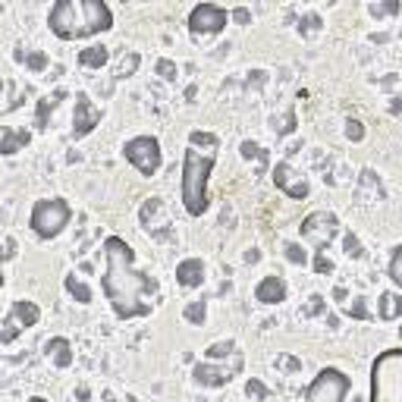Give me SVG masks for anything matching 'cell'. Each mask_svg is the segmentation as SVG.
Listing matches in <instances>:
<instances>
[{"label":"cell","instance_id":"11","mask_svg":"<svg viewBox=\"0 0 402 402\" xmlns=\"http://www.w3.org/2000/svg\"><path fill=\"white\" fill-rule=\"evenodd\" d=\"M274 182H276V189H283L289 198H305L308 195V182L298 176L289 164H276L274 167Z\"/></svg>","mask_w":402,"mask_h":402},{"label":"cell","instance_id":"24","mask_svg":"<svg viewBox=\"0 0 402 402\" xmlns=\"http://www.w3.org/2000/svg\"><path fill=\"white\" fill-rule=\"evenodd\" d=\"M286 261H289V264H302V268H305V264H308V252L298 246V242H289V246H286Z\"/></svg>","mask_w":402,"mask_h":402},{"label":"cell","instance_id":"30","mask_svg":"<svg viewBox=\"0 0 402 402\" xmlns=\"http://www.w3.org/2000/svg\"><path fill=\"white\" fill-rule=\"evenodd\" d=\"M346 314H352V318H368V305H365V298H352V305L346 308Z\"/></svg>","mask_w":402,"mask_h":402},{"label":"cell","instance_id":"31","mask_svg":"<svg viewBox=\"0 0 402 402\" xmlns=\"http://www.w3.org/2000/svg\"><path fill=\"white\" fill-rule=\"evenodd\" d=\"M314 270H318V274H330V270H333V264L324 258V252L314 255Z\"/></svg>","mask_w":402,"mask_h":402},{"label":"cell","instance_id":"29","mask_svg":"<svg viewBox=\"0 0 402 402\" xmlns=\"http://www.w3.org/2000/svg\"><path fill=\"white\" fill-rule=\"evenodd\" d=\"M189 142H192V148L195 145H217V135L214 132H192L189 135Z\"/></svg>","mask_w":402,"mask_h":402},{"label":"cell","instance_id":"23","mask_svg":"<svg viewBox=\"0 0 402 402\" xmlns=\"http://www.w3.org/2000/svg\"><path fill=\"white\" fill-rule=\"evenodd\" d=\"M239 151H242V157H246V161H268V154H264V148H261L258 142H242L239 145Z\"/></svg>","mask_w":402,"mask_h":402},{"label":"cell","instance_id":"37","mask_svg":"<svg viewBox=\"0 0 402 402\" xmlns=\"http://www.w3.org/2000/svg\"><path fill=\"white\" fill-rule=\"evenodd\" d=\"M29 402H47V399H45V396H32Z\"/></svg>","mask_w":402,"mask_h":402},{"label":"cell","instance_id":"20","mask_svg":"<svg viewBox=\"0 0 402 402\" xmlns=\"http://www.w3.org/2000/svg\"><path fill=\"white\" fill-rule=\"evenodd\" d=\"M182 318H186L192 327H201V324H204V318H208V305H204V302H186Z\"/></svg>","mask_w":402,"mask_h":402},{"label":"cell","instance_id":"26","mask_svg":"<svg viewBox=\"0 0 402 402\" xmlns=\"http://www.w3.org/2000/svg\"><path fill=\"white\" fill-rule=\"evenodd\" d=\"M25 67H29L32 73H41V69L47 67V57L41 51H32V54H25Z\"/></svg>","mask_w":402,"mask_h":402},{"label":"cell","instance_id":"18","mask_svg":"<svg viewBox=\"0 0 402 402\" xmlns=\"http://www.w3.org/2000/svg\"><path fill=\"white\" fill-rule=\"evenodd\" d=\"M13 311H16V318H19L23 327H35L38 320H41V308H38L35 302H29V298H19V302L13 305Z\"/></svg>","mask_w":402,"mask_h":402},{"label":"cell","instance_id":"33","mask_svg":"<svg viewBox=\"0 0 402 402\" xmlns=\"http://www.w3.org/2000/svg\"><path fill=\"white\" fill-rule=\"evenodd\" d=\"M139 67V54H129V60H123V67H119V75H126L132 73V69Z\"/></svg>","mask_w":402,"mask_h":402},{"label":"cell","instance_id":"35","mask_svg":"<svg viewBox=\"0 0 402 402\" xmlns=\"http://www.w3.org/2000/svg\"><path fill=\"white\" fill-rule=\"evenodd\" d=\"M246 390H248V396H252V393H255V396H264V393H268V390L261 387L258 380H248V387H246Z\"/></svg>","mask_w":402,"mask_h":402},{"label":"cell","instance_id":"14","mask_svg":"<svg viewBox=\"0 0 402 402\" xmlns=\"http://www.w3.org/2000/svg\"><path fill=\"white\" fill-rule=\"evenodd\" d=\"M23 145H29V132L25 129L0 126V154H16Z\"/></svg>","mask_w":402,"mask_h":402},{"label":"cell","instance_id":"8","mask_svg":"<svg viewBox=\"0 0 402 402\" xmlns=\"http://www.w3.org/2000/svg\"><path fill=\"white\" fill-rule=\"evenodd\" d=\"M336 226H340V220H336L333 214H327V211H318V214L305 217V224H302V239H308L314 248H327L330 239L336 236Z\"/></svg>","mask_w":402,"mask_h":402},{"label":"cell","instance_id":"19","mask_svg":"<svg viewBox=\"0 0 402 402\" xmlns=\"http://www.w3.org/2000/svg\"><path fill=\"white\" fill-rule=\"evenodd\" d=\"M377 314L383 320H396L402 314V298L396 296V292H383L380 302H377Z\"/></svg>","mask_w":402,"mask_h":402},{"label":"cell","instance_id":"27","mask_svg":"<svg viewBox=\"0 0 402 402\" xmlns=\"http://www.w3.org/2000/svg\"><path fill=\"white\" fill-rule=\"evenodd\" d=\"M343 248H346V255H349V258H362V255H365V248H362L358 236H352V233L343 239Z\"/></svg>","mask_w":402,"mask_h":402},{"label":"cell","instance_id":"4","mask_svg":"<svg viewBox=\"0 0 402 402\" xmlns=\"http://www.w3.org/2000/svg\"><path fill=\"white\" fill-rule=\"evenodd\" d=\"M69 220H73V208L67 198H38L29 214V226L38 239L60 236L69 226Z\"/></svg>","mask_w":402,"mask_h":402},{"label":"cell","instance_id":"3","mask_svg":"<svg viewBox=\"0 0 402 402\" xmlns=\"http://www.w3.org/2000/svg\"><path fill=\"white\" fill-rule=\"evenodd\" d=\"M214 170V154H201V151L189 148L186 161H182V201L192 217L204 214L208 208V176Z\"/></svg>","mask_w":402,"mask_h":402},{"label":"cell","instance_id":"25","mask_svg":"<svg viewBox=\"0 0 402 402\" xmlns=\"http://www.w3.org/2000/svg\"><path fill=\"white\" fill-rule=\"evenodd\" d=\"M226 355H236V343H214L208 349V358H214V362H220Z\"/></svg>","mask_w":402,"mask_h":402},{"label":"cell","instance_id":"21","mask_svg":"<svg viewBox=\"0 0 402 402\" xmlns=\"http://www.w3.org/2000/svg\"><path fill=\"white\" fill-rule=\"evenodd\" d=\"M387 274H390V280H393V286L402 283V248H399V246L390 252V268H387Z\"/></svg>","mask_w":402,"mask_h":402},{"label":"cell","instance_id":"12","mask_svg":"<svg viewBox=\"0 0 402 402\" xmlns=\"http://www.w3.org/2000/svg\"><path fill=\"white\" fill-rule=\"evenodd\" d=\"M204 274H208V268L201 258H182L176 264V283L182 289H198L204 283Z\"/></svg>","mask_w":402,"mask_h":402},{"label":"cell","instance_id":"2","mask_svg":"<svg viewBox=\"0 0 402 402\" xmlns=\"http://www.w3.org/2000/svg\"><path fill=\"white\" fill-rule=\"evenodd\" d=\"M47 25L57 38L75 41L113 29V10L101 0H60L47 13Z\"/></svg>","mask_w":402,"mask_h":402},{"label":"cell","instance_id":"7","mask_svg":"<svg viewBox=\"0 0 402 402\" xmlns=\"http://www.w3.org/2000/svg\"><path fill=\"white\" fill-rule=\"evenodd\" d=\"M230 25V13L217 3H198L189 13V32L192 35H217Z\"/></svg>","mask_w":402,"mask_h":402},{"label":"cell","instance_id":"5","mask_svg":"<svg viewBox=\"0 0 402 402\" xmlns=\"http://www.w3.org/2000/svg\"><path fill=\"white\" fill-rule=\"evenodd\" d=\"M123 157H126L142 176H154V173L161 170V164H164V151H161V142H157L154 135H132V139L123 145Z\"/></svg>","mask_w":402,"mask_h":402},{"label":"cell","instance_id":"6","mask_svg":"<svg viewBox=\"0 0 402 402\" xmlns=\"http://www.w3.org/2000/svg\"><path fill=\"white\" fill-rule=\"evenodd\" d=\"M349 390L352 380L340 368H320L318 377L305 390V402H346Z\"/></svg>","mask_w":402,"mask_h":402},{"label":"cell","instance_id":"22","mask_svg":"<svg viewBox=\"0 0 402 402\" xmlns=\"http://www.w3.org/2000/svg\"><path fill=\"white\" fill-rule=\"evenodd\" d=\"M154 73L161 75V79H167V82H173V79H176L179 75V69H176V63H173V60H167V57H161L154 63Z\"/></svg>","mask_w":402,"mask_h":402},{"label":"cell","instance_id":"1","mask_svg":"<svg viewBox=\"0 0 402 402\" xmlns=\"http://www.w3.org/2000/svg\"><path fill=\"white\" fill-rule=\"evenodd\" d=\"M104 261H107V270H104V276H101V289H104L113 314L123 320L148 314L151 305L145 298L157 296V280L142 274V270H135L132 246L119 236H107L104 239Z\"/></svg>","mask_w":402,"mask_h":402},{"label":"cell","instance_id":"28","mask_svg":"<svg viewBox=\"0 0 402 402\" xmlns=\"http://www.w3.org/2000/svg\"><path fill=\"white\" fill-rule=\"evenodd\" d=\"M346 135H349L352 142H362V139H365V126H362L358 119H349V123H346Z\"/></svg>","mask_w":402,"mask_h":402},{"label":"cell","instance_id":"15","mask_svg":"<svg viewBox=\"0 0 402 402\" xmlns=\"http://www.w3.org/2000/svg\"><path fill=\"white\" fill-rule=\"evenodd\" d=\"M107 60H110V51L104 45H88L79 51V67H85V69H101V67H107Z\"/></svg>","mask_w":402,"mask_h":402},{"label":"cell","instance_id":"13","mask_svg":"<svg viewBox=\"0 0 402 402\" xmlns=\"http://www.w3.org/2000/svg\"><path fill=\"white\" fill-rule=\"evenodd\" d=\"M192 377H195L198 387H224V383H230V368H224V365H195Z\"/></svg>","mask_w":402,"mask_h":402},{"label":"cell","instance_id":"10","mask_svg":"<svg viewBox=\"0 0 402 402\" xmlns=\"http://www.w3.org/2000/svg\"><path fill=\"white\" fill-rule=\"evenodd\" d=\"M286 296H289V286L276 274L261 276L255 283V302H261V305H280V302H286Z\"/></svg>","mask_w":402,"mask_h":402},{"label":"cell","instance_id":"36","mask_svg":"<svg viewBox=\"0 0 402 402\" xmlns=\"http://www.w3.org/2000/svg\"><path fill=\"white\" fill-rule=\"evenodd\" d=\"M246 261H248V264H255V261H261V252H258V248H248V252H246Z\"/></svg>","mask_w":402,"mask_h":402},{"label":"cell","instance_id":"17","mask_svg":"<svg viewBox=\"0 0 402 402\" xmlns=\"http://www.w3.org/2000/svg\"><path fill=\"white\" fill-rule=\"evenodd\" d=\"M63 286H67V292L75 298V302H79V305H88L91 298H95V289H91V286L85 283V280H79L75 274H69V276H67V283H63Z\"/></svg>","mask_w":402,"mask_h":402},{"label":"cell","instance_id":"9","mask_svg":"<svg viewBox=\"0 0 402 402\" xmlns=\"http://www.w3.org/2000/svg\"><path fill=\"white\" fill-rule=\"evenodd\" d=\"M97 123H101V110H97L95 101H91L85 91H79V95H75V113H73V135L82 139V135H88Z\"/></svg>","mask_w":402,"mask_h":402},{"label":"cell","instance_id":"16","mask_svg":"<svg viewBox=\"0 0 402 402\" xmlns=\"http://www.w3.org/2000/svg\"><path fill=\"white\" fill-rule=\"evenodd\" d=\"M45 349H47V355H54V365L57 368H67L69 362H73V346H69V340H63V336L51 340Z\"/></svg>","mask_w":402,"mask_h":402},{"label":"cell","instance_id":"34","mask_svg":"<svg viewBox=\"0 0 402 402\" xmlns=\"http://www.w3.org/2000/svg\"><path fill=\"white\" fill-rule=\"evenodd\" d=\"M308 302H311V305L305 308V314H318L320 308H324V298H320V296H311V298H308Z\"/></svg>","mask_w":402,"mask_h":402},{"label":"cell","instance_id":"32","mask_svg":"<svg viewBox=\"0 0 402 402\" xmlns=\"http://www.w3.org/2000/svg\"><path fill=\"white\" fill-rule=\"evenodd\" d=\"M230 19H233V23H239V25H248V19H252V13H248L246 7H236V10H233V13H230Z\"/></svg>","mask_w":402,"mask_h":402}]
</instances>
